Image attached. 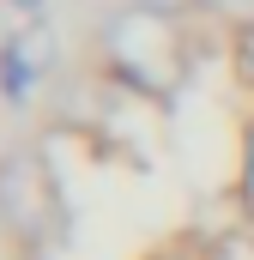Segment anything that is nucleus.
Listing matches in <instances>:
<instances>
[{
	"instance_id": "nucleus-1",
	"label": "nucleus",
	"mask_w": 254,
	"mask_h": 260,
	"mask_svg": "<svg viewBox=\"0 0 254 260\" xmlns=\"http://www.w3.org/2000/svg\"><path fill=\"white\" fill-rule=\"evenodd\" d=\"M61 224V188L43 164L37 145H6L0 151V230L18 248H43Z\"/></svg>"
},
{
	"instance_id": "nucleus-2",
	"label": "nucleus",
	"mask_w": 254,
	"mask_h": 260,
	"mask_svg": "<svg viewBox=\"0 0 254 260\" xmlns=\"http://www.w3.org/2000/svg\"><path fill=\"white\" fill-rule=\"evenodd\" d=\"M103 49H109V67H115L121 79H133L139 91H151V97H164V91L182 79L176 18H157V12L121 6L115 24H109V37H103Z\"/></svg>"
},
{
	"instance_id": "nucleus-3",
	"label": "nucleus",
	"mask_w": 254,
	"mask_h": 260,
	"mask_svg": "<svg viewBox=\"0 0 254 260\" xmlns=\"http://www.w3.org/2000/svg\"><path fill=\"white\" fill-rule=\"evenodd\" d=\"M61 61V43H55V30H49V18H24L12 37H6V49H0V91L12 97V103H24L49 73Z\"/></svg>"
},
{
	"instance_id": "nucleus-4",
	"label": "nucleus",
	"mask_w": 254,
	"mask_h": 260,
	"mask_svg": "<svg viewBox=\"0 0 254 260\" xmlns=\"http://www.w3.org/2000/svg\"><path fill=\"white\" fill-rule=\"evenodd\" d=\"M200 12L236 24V30H254V0H200Z\"/></svg>"
},
{
	"instance_id": "nucleus-5",
	"label": "nucleus",
	"mask_w": 254,
	"mask_h": 260,
	"mask_svg": "<svg viewBox=\"0 0 254 260\" xmlns=\"http://www.w3.org/2000/svg\"><path fill=\"white\" fill-rule=\"evenodd\" d=\"M127 6L157 12V18H188V12H200V0H127Z\"/></svg>"
},
{
	"instance_id": "nucleus-6",
	"label": "nucleus",
	"mask_w": 254,
	"mask_h": 260,
	"mask_svg": "<svg viewBox=\"0 0 254 260\" xmlns=\"http://www.w3.org/2000/svg\"><path fill=\"white\" fill-rule=\"evenodd\" d=\"M12 6H18L24 18H43V0H12Z\"/></svg>"
}]
</instances>
